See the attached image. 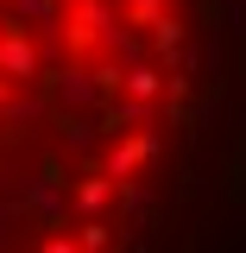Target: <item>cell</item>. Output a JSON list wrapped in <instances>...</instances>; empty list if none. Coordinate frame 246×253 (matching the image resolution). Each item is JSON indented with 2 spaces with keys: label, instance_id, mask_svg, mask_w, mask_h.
I'll return each mask as SVG.
<instances>
[{
  "label": "cell",
  "instance_id": "cell-1",
  "mask_svg": "<svg viewBox=\"0 0 246 253\" xmlns=\"http://www.w3.org/2000/svg\"><path fill=\"white\" fill-rule=\"evenodd\" d=\"M196 70V0H0V253L139 247Z\"/></svg>",
  "mask_w": 246,
  "mask_h": 253
}]
</instances>
